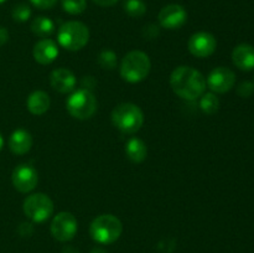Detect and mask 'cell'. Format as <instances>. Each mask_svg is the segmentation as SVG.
<instances>
[{"instance_id":"obj_1","label":"cell","mask_w":254,"mask_h":253,"mask_svg":"<svg viewBox=\"0 0 254 253\" xmlns=\"http://www.w3.org/2000/svg\"><path fill=\"white\" fill-rule=\"evenodd\" d=\"M173 91L183 99L193 101L205 93L206 79L203 74L190 66H180L170 76Z\"/></svg>"},{"instance_id":"obj_2","label":"cell","mask_w":254,"mask_h":253,"mask_svg":"<svg viewBox=\"0 0 254 253\" xmlns=\"http://www.w3.org/2000/svg\"><path fill=\"white\" fill-rule=\"evenodd\" d=\"M151 62L148 55L139 50L128 52L121 63V76L130 83H138L149 76Z\"/></svg>"},{"instance_id":"obj_3","label":"cell","mask_w":254,"mask_h":253,"mask_svg":"<svg viewBox=\"0 0 254 253\" xmlns=\"http://www.w3.org/2000/svg\"><path fill=\"white\" fill-rule=\"evenodd\" d=\"M123 225L117 216L104 213L92 221L89 226L91 237L101 245H111L121 237Z\"/></svg>"},{"instance_id":"obj_4","label":"cell","mask_w":254,"mask_h":253,"mask_svg":"<svg viewBox=\"0 0 254 253\" xmlns=\"http://www.w3.org/2000/svg\"><path fill=\"white\" fill-rule=\"evenodd\" d=\"M112 122L123 133L134 134L143 126L144 113L136 104L122 103L112 112Z\"/></svg>"},{"instance_id":"obj_5","label":"cell","mask_w":254,"mask_h":253,"mask_svg":"<svg viewBox=\"0 0 254 253\" xmlns=\"http://www.w3.org/2000/svg\"><path fill=\"white\" fill-rule=\"evenodd\" d=\"M57 41L68 51H78L88 44L89 30L81 21H67L59 29Z\"/></svg>"},{"instance_id":"obj_6","label":"cell","mask_w":254,"mask_h":253,"mask_svg":"<svg viewBox=\"0 0 254 253\" xmlns=\"http://www.w3.org/2000/svg\"><path fill=\"white\" fill-rule=\"evenodd\" d=\"M97 99L96 96L92 93V91L86 88H79L74 91L66 101L67 112L71 114L73 118L89 119L97 111Z\"/></svg>"},{"instance_id":"obj_7","label":"cell","mask_w":254,"mask_h":253,"mask_svg":"<svg viewBox=\"0 0 254 253\" xmlns=\"http://www.w3.org/2000/svg\"><path fill=\"white\" fill-rule=\"evenodd\" d=\"M22 208H24V213L27 216V218L34 222L41 223L51 217L55 206L50 196L42 192H37L25 198Z\"/></svg>"},{"instance_id":"obj_8","label":"cell","mask_w":254,"mask_h":253,"mask_svg":"<svg viewBox=\"0 0 254 253\" xmlns=\"http://www.w3.org/2000/svg\"><path fill=\"white\" fill-rule=\"evenodd\" d=\"M78 223L76 217L71 212L62 211L57 213L51 222V233L55 240L60 242L71 241L76 236Z\"/></svg>"},{"instance_id":"obj_9","label":"cell","mask_w":254,"mask_h":253,"mask_svg":"<svg viewBox=\"0 0 254 253\" xmlns=\"http://www.w3.org/2000/svg\"><path fill=\"white\" fill-rule=\"evenodd\" d=\"M11 181L19 192L26 193L36 188L39 183V174L30 164H20L12 171Z\"/></svg>"},{"instance_id":"obj_10","label":"cell","mask_w":254,"mask_h":253,"mask_svg":"<svg viewBox=\"0 0 254 253\" xmlns=\"http://www.w3.org/2000/svg\"><path fill=\"white\" fill-rule=\"evenodd\" d=\"M189 51L193 56L198 59H205V57L211 56L216 51L217 47V41L212 34L206 31H198L193 34L189 40Z\"/></svg>"},{"instance_id":"obj_11","label":"cell","mask_w":254,"mask_h":253,"mask_svg":"<svg viewBox=\"0 0 254 253\" xmlns=\"http://www.w3.org/2000/svg\"><path fill=\"white\" fill-rule=\"evenodd\" d=\"M236 83V74L232 69L227 67H216L215 69L210 72L206 84L208 88L215 93H226Z\"/></svg>"},{"instance_id":"obj_12","label":"cell","mask_w":254,"mask_h":253,"mask_svg":"<svg viewBox=\"0 0 254 253\" xmlns=\"http://www.w3.org/2000/svg\"><path fill=\"white\" fill-rule=\"evenodd\" d=\"M159 24L168 30H176L184 26L188 20V12L179 4H169L159 12Z\"/></svg>"},{"instance_id":"obj_13","label":"cell","mask_w":254,"mask_h":253,"mask_svg":"<svg viewBox=\"0 0 254 253\" xmlns=\"http://www.w3.org/2000/svg\"><path fill=\"white\" fill-rule=\"evenodd\" d=\"M50 84L60 93H69L76 87V77L67 68H56L50 74Z\"/></svg>"},{"instance_id":"obj_14","label":"cell","mask_w":254,"mask_h":253,"mask_svg":"<svg viewBox=\"0 0 254 253\" xmlns=\"http://www.w3.org/2000/svg\"><path fill=\"white\" fill-rule=\"evenodd\" d=\"M34 59L40 64H50L59 56V46L51 39H42L34 46Z\"/></svg>"},{"instance_id":"obj_15","label":"cell","mask_w":254,"mask_h":253,"mask_svg":"<svg viewBox=\"0 0 254 253\" xmlns=\"http://www.w3.org/2000/svg\"><path fill=\"white\" fill-rule=\"evenodd\" d=\"M232 61L242 71L254 68V47L250 44H241L232 51Z\"/></svg>"},{"instance_id":"obj_16","label":"cell","mask_w":254,"mask_h":253,"mask_svg":"<svg viewBox=\"0 0 254 253\" xmlns=\"http://www.w3.org/2000/svg\"><path fill=\"white\" fill-rule=\"evenodd\" d=\"M32 146V136L26 129H16L9 138V149L15 155H24L29 153Z\"/></svg>"},{"instance_id":"obj_17","label":"cell","mask_w":254,"mask_h":253,"mask_svg":"<svg viewBox=\"0 0 254 253\" xmlns=\"http://www.w3.org/2000/svg\"><path fill=\"white\" fill-rule=\"evenodd\" d=\"M51 106L50 96L44 91H35L27 97L26 107L27 111L34 116H42L46 113Z\"/></svg>"},{"instance_id":"obj_18","label":"cell","mask_w":254,"mask_h":253,"mask_svg":"<svg viewBox=\"0 0 254 253\" xmlns=\"http://www.w3.org/2000/svg\"><path fill=\"white\" fill-rule=\"evenodd\" d=\"M127 158L133 163H143L148 155L146 144L139 138H130L126 144Z\"/></svg>"},{"instance_id":"obj_19","label":"cell","mask_w":254,"mask_h":253,"mask_svg":"<svg viewBox=\"0 0 254 253\" xmlns=\"http://www.w3.org/2000/svg\"><path fill=\"white\" fill-rule=\"evenodd\" d=\"M31 31L40 37H46L54 34L55 24L50 17L37 16L31 22Z\"/></svg>"},{"instance_id":"obj_20","label":"cell","mask_w":254,"mask_h":253,"mask_svg":"<svg viewBox=\"0 0 254 253\" xmlns=\"http://www.w3.org/2000/svg\"><path fill=\"white\" fill-rule=\"evenodd\" d=\"M201 111L206 114H213L220 108V99L215 93H203L200 99Z\"/></svg>"},{"instance_id":"obj_21","label":"cell","mask_w":254,"mask_h":253,"mask_svg":"<svg viewBox=\"0 0 254 253\" xmlns=\"http://www.w3.org/2000/svg\"><path fill=\"white\" fill-rule=\"evenodd\" d=\"M123 7L131 17H141L146 12V5L143 0H126Z\"/></svg>"},{"instance_id":"obj_22","label":"cell","mask_w":254,"mask_h":253,"mask_svg":"<svg viewBox=\"0 0 254 253\" xmlns=\"http://www.w3.org/2000/svg\"><path fill=\"white\" fill-rule=\"evenodd\" d=\"M117 55L112 50H103L98 55V63L104 69H114L117 66Z\"/></svg>"},{"instance_id":"obj_23","label":"cell","mask_w":254,"mask_h":253,"mask_svg":"<svg viewBox=\"0 0 254 253\" xmlns=\"http://www.w3.org/2000/svg\"><path fill=\"white\" fill-rule=\"evenodd\" d=\"M62 9L71 15H78L86 10V0H61Z\"/></svg>"},{"instance_id":"obj_24","label":"cell","mask_w":254,"mask_h":253,"mask_svg":"<svg viewBox=\"0 0 254 253\" xmlns=\"http://www.w3.org/2000/svg\"><path fill=\"white\" fill-rule=\"evenodd\" d=\"M11 16L16 22H25L31 16V9L26 4H17L12 9Z\"/></svg>"},{"instance_id":"obj_25","label":"cell","mask_w":254,"mask_h":253,"mask_svg":"<svg viewBox=\"0 0 254 253\" xmlns=\"http://www.w3.org/2000/svg\"><path fill=\"white\" fill-rule=\"evenodd\" d=\"M254 92V83L250 81H243L238 84L237 87V94L242 98H248L253 94Z\"/></svg>"},{"instance_id":"obj_26","label":"cell","mask_w":254,"mask_h":253,"mask_svg":"<svg viewBox=\"0 0 254 253\" xmlns=\"http://www.w3.org/2000/svg\"><path fill=\"white\" fill-rule=\"evenodd\" d=\"M30 2H31L34 6H36L37 9H51V7H54L55 5H56L57 0H30Z\"/></svg>"},{"instance_id":"obj_27","label":"cell","mask_w":254,"mask_h":253,"mask_svg":"<svg viewBox=\"0 0 254 253\" xmlns=\"http://www.w3.org/2000/svg\"><path fill=\"white\" fill-rule=\"evenodd\" d=\"M9 40V31L5 27L0 26V47L4 46Z\"/></svg>"},{"instance_id":"obj_28","label":"cell","mask_w":254,"mask_h":253,"mask_svg":"<svg viewBox=\"0 0 254 253\" xmlns=\"http://www.w3.org/2000/svg\"><path fill=\"white\" fill-rule=\"evenodd\" d=\"M119 0H93L94 4L99 5V6H103V7H108V6H113L118 2Z\"/></svg>"},{"instance_id":"obj_29","label":"cell","mask_w":254,"mask_h":253,"mask_svg":"<svg viewBox=\"0 0 254 253\" xmlns=\"http://www.w3.org/2000/svg\"><path fill=\"white\" fill-rule=\"evenodd\" d=\"M21 227L25 228V231L20 232V233H21V236H30L32 233V231H34V228H32L31 223H22Z\"/></svg>"},{"instance_id":"obj_30","label":"cell","mask_w":254,"mask_h":253,"mask_svg":"<svg viewBox=\"0 0 254 253\" xmlns=\"http://www.w3.org/2000/svg\"><path fill=\"white\" fill-rule=\"evenodd\" d=\"M62 253H79V252L77 248L72 247V246H67V247H64V250H62Z\"/></svg>"},{"instance_id":"obj_31","label":"cell","mask_w":254,"mask_h":253,"mask_svg":"<svg viewBox=\"0 0 254 253\" xmlns=\"http://www.w3.org/2000/svg\"><path fill=\"white\" fill-rule=\"evenodd\" d=\"M91 253H107V251H104L103 248H93V250L91 251Z\"/></svg>"},{"instance_id":"obj_32","label":"cell","mask_w":254,"mask_h":253,"mask_svg":"<svg viewBox=\"0 0 254 253\" xmlns=\"http://www.w3.org/2000/svg\"><path fill=\"white\" fill-rule=\"evenodd\" d=\"M2 146H4V138H2L1 133H0V151H1Z\"/></svg>"},{"instance_id":"obj_33","label":"cell","mask_w":254,"mask_h":253,"mask_svg":"<svg viewBox=\"0 0 254 253\" xmlns=\"http://www.w3.org/2000/svg\"><path fill=\"white\" fill-rule=\"evenodd\" d=\"M5 1H6V0H0V5H1V4H4Z\"/></svg>"}]
</instances>
